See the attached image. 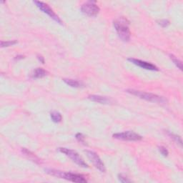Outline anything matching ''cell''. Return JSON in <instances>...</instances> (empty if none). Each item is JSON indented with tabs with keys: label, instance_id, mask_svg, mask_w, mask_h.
I'll use <instances>...</instances> for the list:
<instances>
[{
	"label": "cell",
	"instance_id": "1",
	"mask_svg": "<svg viewBox=\"0 0 183 183\" xmlns=\"http://www.w3.org/2000/svg\"><path fill=\"white\" fill-rule=\"evenodd\" d=\"M114 27L117 31L118 35L124 42H128L130 39L131 33L129 31V22L124 17H121L113 22Z\"/></svg>",
	"mask_w": 183,
	"mask_h": 183
},
{
	"label": "cell",
	"instance_id": "2",
	"mask_svg": "<svg viewBox=\"0 0 183 183\" xmlns=\"http://www.w3.org/2000/svg\"><path fill=\"white\" fill-rule=\"evenodd\" d=\"M45 171L47 174H50V175L59 177V178L65 179L70 182L78 183H85L87 182V179L82 174L73 173V172H62V171L53 170V169H47Z\"/></svg>",
	"mask_w": 183,
	"mask_h": 183
},
{
	"label": "cell",
	"instance_id": "3",
	"mask_svg": "<svg viewBox=\"0 0 183 183\" xmlns=\"http://www.w3.org/2000/svg\"><path fill=\"white\" fill-rule=\"evenodd\" d=\"M127 93L131 94V95H135L140 98L143 99L149 102H157V103H166L167 100L166 99L164 98L163 97L159 96V95H155L153 93H149V92H142L140 90H135L133 89H129V90H127Z\"/></svg>",
	"mask_w": 183,
	"mask_h": 183
},
{
	"label": "cell",
	"instance_id": "4",
	"mask_svg": "<svg viewBox=\"0 0 183 183\" xmlns=\"http://www.w3.org/2000/svg\"><path fill=\"white\" fill-rule=\"evenodd\" d=\"M58 150H59V151L60 152V153L64 154L66 156L69 157L75 163H76L77 165L80 166V167H85V168L88 167V165L84 161L83 159L82 158V157L80 156V155H79L76 151H75V150L65 148H60L58 149Z\"/></svg>",
	"mask_w": 183,
	"mask_h": 183
},
{
	"label": "cell",
	"instance_id": "5",
	"mask_svg": "<svg viewBox=\"0 0 183 183\" xmlns=\"http://www.w3.org/2000/svg\"><path fill=\"white\" fill-rule=\"evenodd\" d=\"M100 7L95 1H88L81 7L82 12L89 17H95L100 12Z\"/></svg>",
	"mask_w": 183,
	"mask_h": 183
},
{
	"label": "cell",
	"instance_id": "6",
	"mask_svg": "<svg viewBox=\"0 0 183 183\" xmlns=\"http://www.w3.org/2000/svg\"><path fill=\"white\" fill-rule=\"evenodd\" d=\"M34 3L37 5V7L39 9L42 10V12H44V13L47 14V15H49V16L52 19H53L54 21L57 22V23L60 24V25H62L61 20L59 19V17H58V15L56 14L55 12L53 11V9L49 6L48 4L41 1H34Z\"/></svg>",
	"mask_w": 183,
	"mask_h": 183
},
{
	"label": "cell",
	"instance_id": "7",
	"mask_svg": "<svg viewBox=\"0 0 183 183\" xmlns=\"http://www.w3.org/2000/svg\"><path fill=\"white\" fill-rule=\"evenodd\" d=\"M112 137L114 139L126 140V141H140L142 139V137L132 131H125L123 132L116 133Z\"/></svg>",
	"mask_w": 183,
	"mask_h": 183
},
{
	"label": "cell",
	"instance_id": "8",
	"mask_svg": "<svg viewBox=\"0 0 183 183\" xmlns=\"http://www.w3.org/2000/svg\"><path fill=\"white\" fill-rule=\"evenodd\" d=\"M85 153H86L87 157L90 159V161L92 162L93 165L96 167L97 170H100L101 172H105V166L97 153H95L93 151H90V150H85Z\"/></svg>",
	"mask_w": 183,
	"mask_h": 183
},
{
	"label": "cell",
	"instance_id": "9",
	"mask_svg": "<svg viewBox=\"0 0 183 183\" xmlns=\"http://www.w3.org/2000/svg\"><path fill=\"white\" fill-rule=\"evenodd\" d=\"M128 61H129L132 64H135V65L140 67L143 68L145 69L148 70H152V71H158L159 69L157 67L155 64H152L150 62H148V61L140 60V59H135V58H129Z\"/></svg>",
	"mask_w": 183,
	"mask_h": 183
},
{
	"label": "cell",
	"instance_id": "10",
	"mask_svg": "<svg viewBox=\"0 0 183 183\" xmlns=\"http://www.w3.org/2000/svg\"><path fill=\"white\" fill-rule=\"evenodd\" d=\"M88 98L90 100L93 101V102H97L100 104H110L112 103V100L110 98H108L107 97L101 96V95H92L88 96Z\"/></svg>",
	"mask_w": 183,
	"mask_h": 183
},
{
	"label": "cell",
	"instance_id": "11",
	"mask_svg": "<svg viewBox=\"0 0 183 183\" xmlns=\"http://www.w3.org/2000/svg\"><path fill=\"white\" fill-rule=\"evenodd\" d=\"M46 75H47V72L46 70H44L43 68H37L33 71L32 74V78H42L44 77H45Z\"/></svg>",
	"mask_w": 183,
	"mask_h": 183
},
{
	"label": "cell",
	"instance_id": "12",
	"mask_svg": "<svg viewBox=\"0 0 183 183\" xmlns=\"http://www.w3.org/2000/svg\"><path fill=\"white\" fill-rule=\"evenodd\" d=\"M50 117L53 122L55 123L60 122L61 121V119H62L61 114L59 113V112H57V111H54V112H51Z\"/></svg>",
	"mask_w": 183,
	"mask_h": 183
},
{
	"label": "cell",
	"instance_id": "13",
	"mask_svg": "<svg viewBox=\"0 0 183 183\" xmlns=\"http://www.w3.org/2000/svg\"><path fill=\"white\" fill-rule=\"evenodd\" d=\"M63 81L65 82L67 85L72 87H81V83L77 80H72V79H64Z\"/></svg>",
	"mask_w": 183,
	"mask_h": 183
},
{
	"label": "cell",
	"instance_id": "14",
	"mask_svg": "<svg viewBox=\"0 0 183 183\" xmlns=\"http://www.w3.org/2000/svg\"><path fill=\"white\" fill-rule=\"evenodd\" d=\"M22 153L25 154V155H26V156L28 157H29V159H30V160H32V161L37 162V161H39V159L37 158V157H36L35 155H34L33 153H31L30 151H29V150H27V149H25V148H23V149H22Z\"/></svg>",
	"mask_w": 183,
	"mask_h": 183
},
{
	"label": "cell",
	"instance_id": "15",
	"mask_svg": "<svg viewBox=\"0 0 183 183\" xmlns=\"http://www.w3.org/2000/svg\"><path fill=\"white\" fill-rule=\"evenodd\" d=\"M170 57L171 60L173 61L174 64H175V65L177 66L179 69L182 70V61L179 60V59H177V58L176 57H174V55H172V54H170Z\"/></svg>",
	"mask_w": 183,
	"mask_h": 183
},
{
	"label": "cell",
	"instance_id": "16",
	"mask_svg": "<svg viewBox=\"0 0 183 183\" xmlns=\"http://www.w3.org/2000/svg\"><path fill=\"white\" fill-rule=\"evenodd\" d=\"M167 134H168L169 136H170L172 139H173L176 142L178 143V144H179L180 145H182V139H181L180 137L177 135H174L173 133L170 132H167Z\"/></svg>",
	"mask_w": 183,
	"mask_h": 183
},
{
	"label": "cell",
	"instance_id": "17",
	"mask_svg": "<svg viewBox=\"0 0 183 183\" xmlns=\"http://www.w3.org/2000/svg\"><path fill=\"white\" fill-rule=\"evenodd\" d=\"M17 43V40H10V41H1V47H10V46H12L14 44H16Z\"/></svg>",
	"mask_w": 183,
	"mask_h": 183
},
{
	"label": "cell",
	"instance_id": "18",
	"mask_svg": "<svg viewBox=\"0 0 183 183\" xmlns=\"http://www.w3.org/2000/svg\"><path fill=\"white\" fill-rule=\"evenodd\" d=\"M76 139L78 140L80 142L82 143V144H85V137L84 136L83 134L82 133H77L76 135Z\"/></svg>",
	"mask_w": 183,
	"mask_h": 183
},
{
	"label": "cell",
	"instance_id": "19",
	"mask_svg": "<svg viewBox=\"0 0 183 183\" xmlns=\"http://www.w3.org/2000/svg\"><path fill=\"white\" fill-rule=\"evenodd\" d=\"M159 151H160V153L165 157H167V155H169L168 150H167V148H165V147H163V146L159 147Z\"/></svg>",
	"mask_w": 183,
	"mask_h": 183
},
{
	"label": "cell",
	"instance_id": "20",
	"mask_svg": "<svg viewBox=\"0 0 183 183\" xmlns=\"http://www.w3.org/2000/svg\"><path fill=\"white\" fill-rule=\"evenodd\" d=\"M118 179H119V180L121 182H130L131 180L129 179H128V177H125V176H124L123 174H119L118 175Z\"/></svg>",
	"mask_w": 183,
	"mask_h": 183
},
{
	"label": "cell",
	"instance_id": "21",
	"mask_svg": "<svg viewBox=\"0 0 183 183\" xmlns=\"http://www.w3.org/2000/svg\"><path fill=\"white\" fill-rule=\"evenodd\" d=\"M158 24L162 27H166L170 25V21L167 20H161L158 22Z\"/></svg>",
	"mask_w": 183,
	"mask_h": 183
},
{
	"label": "cell",
	"instance_id": "22",
	"mask_svg": "<svg viewBox=\"0 0 183 183\" xmlns=\"http://www.w3.org/2000/svg\"><path fill=\"white\" fill-rule=\"evenodd\" d=\"M37 58H38L39 60L42 63V64H44V57H42V56H37Z\"/></svg>",
	"mask_w": 183,
	"mask_h": 183
},
{
	"label": "cell",
	"instance_id": "23",
	"mask_svg": "<svg viewBox=\"0 0 183 183\" xmlns=\"http://www.w3.org/2000/svg\"><path fill=\"white\" fill-rule=\"evenodd\" d=\"M24 58H25V57H24L23 55H18V56H17L16 57L14 58L15 59H24Z\"/></svg>",
	"mask_w": 183,
	"mask_h": 183
}]
</instances>
